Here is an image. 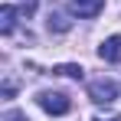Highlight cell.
Listing matches in <instances>:
<instances>
[{
    "instance_id": "obj_1",
    "label": "cell",
    "mask_w": 121,
    "mask_h": 121,
    "mask_svg": "<svg viewBox=\"0 0 121 121\" xmlns=\"http://www.w3.org/2000/svg\"><path fill=\"white\" fill-rule=\"evenodd\" d=\"M36 105H39L46 115H65V111L72 108L69 95H62V92H39V95H36Z\"/></svg>"
},
{
    "instance_id": "obj_2",
    "label": "cell",
    "mask_w": 121,
    "mask_h": 121,
    "mask_svg": "<svg viewBox=\"0 0 121 121\" xmlns=\"http://www.w3.org/2000/svg\"><path fill=\"white\" fill-rule=\"evenodd\" d=\"M88 98L95 101V105H111V101L118 98V85L111 79H95L88 85Z\"/></svg>"
},
{
    "instance_id": "obj_3",
    "label": "cell",
    "mask_w": 121,
    "mask_h": 121,
    "mask_svg": "<svg viewBox=\"0 0 121 121\" xmlns=\"http://www.w3.org/2000/svg\"><path fill=\"white\" fill-rule=\"evenodd\" d=\"M101 7H105V0H69V10L75 13V17H98Z\"/></svg>"
},
{
    "instance_id": "obj_4",
    "label": "cell",
    "mask_w": 121,
    "mask_h": 121,
    "mask_svg": "<svg viewBox=\"0 0 121 121\" xmlns=\"http://www.w3.org/2000/svg\"><path fill=\"white\" fill-rule=\"evenodd\" d=\"M98 56H101L105 62H121V36H108V39L101 43Z\"/></svg>"
},
{
    "instance_id": "obj_5",
    "label": "cell",
    "mask_w": 121,
    "mask_h": 121,
    "mask_svg": "<svg viewBox=\"0 0 121 121\" xmlns=\"http://www.w3.org/2000/svg\"><path fill=\"white\" fill-rule=\"evenodd\" d=\"M46 23H49V30H52V33H65V30L72 26V20L62 13L59 7H49V20H46Z\"/></svg>"
},
{
    "instance_id": "obj_6",
    "label": "cell",
    "mask_w": 121,
    "mask_h": 121,
    "mask_svg": "<svg viewBox=\"0 0 121 121\" xmlns=\"http://www.w3.org/2000/svg\"><path fill=\"white\" fill-rule=\"evenodd\" d=\"M13 26H17V7H0V33L3 36H10L13 33Z\"/></svg>"
},
{
    "instance_id": "obj_7",
    "label": "cell",
    "mask_w": 121,
    "mask_h": 121,
    "mask_svg": "<svg viewBox=\"0 0 121 121\" xmlns=\"http://www.w3.org/2000/svg\"><path fill=\"white\" fill-rule=\"evenodd\" d=\"M52 72H56V75H65V79H82V72H85V69L75 65V62H62V65H56Z\"/></svg>"
},
{
    "instance_id": "obj_8",
    "label": "cell",
    "mask_w": 121,
    "mask_h": 121,
    "mask_svg": "<svg viewBox=\"0 0 121 121\" xmlns=\"http://www.w3.org/2000/svg\"><path fill=\"white\" fill-rule=\"evenodd\" d=\"M36 3H39V0H20V10L26 17H33V13H36Z\"/></svg>"
},
{
    "instance_id": "obj_9",
    "label": "cell",
    "mask_w": 121,
    "mask_h": 121,
    "mask_svg": "<svg viewBox=\"0 0 121 121\" xmlns=\"http://www.w3.org/2000/svg\"><path fill=\"white\" fill-rule=\"evenodd\" d=\"M3 121H30V118H26L23 111H7V115H3Z\"/></svg>"
},
{
    "instance_id": "obj_10",
    "label": "cell",
    "mask_w": 121,
    "mask_h": 121,
    "mask_svg": "<svg viewBox=\"0 0 121 121\" xmlns=\"http://www.w3.org/2000/svg\"><path fill=\"white\" fill-rule=\"evenodd\" d=\"M13 92H17V85L13 82H3V98H13Z\"/></svg>"
},
{
    "instance_id": "obj_11",
    "label": "cell",
    "mask_w": 121,
    "mask_h": 121,
    "mask_svg": "<svg viewBox=\"0 0 121 121\" xmlns=\"http://www.w3.org/2000/svg\"><path fill=\"white\" fill-rule=\"evenodd\" d=\"M95 121H121V115H95Z\"/></svg>"
}]
</instances>
